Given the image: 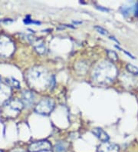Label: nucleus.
Returning a JSON list of instances; mask_svg holds the SVG:
<instances>
[{
	"instance_id": "f257e3e1",
	"label": "nucleus",
	"mask_w": 138,
	"mask_h": 152,
	"mask_svg": "<svg viewBox=\"0 0 138 152\" xmlns=\"http://www.w3.org/2000/svg\"><path fill=\"white\" fill-rule=\"evenodd\" d=\"M28 81L31 87L36 90H45L52 85V80L48 72L41 67H35L30 69L27 75Z\"/></svg>"
},
{
	"instance_id": "f03ea898",
	"label": "nucleus",
	"mask_w": 138,
	"mask_h": 152,
	"mask_svg": "<svg viewBox=\"0 0 138 152\" xmlns=\"http://www.w3.org/2000/svg\"><path fill=\"white\" fill-rule=\"evenodd\" d=\"M116 67L108 61L100 63L93 72V79L100 85H107L114 81L117 76Z\"/></svg>"
},
{
	"instance_id": "7ed1b4c3",
	"label": "nucleus",
	"mask_w": 138,
	"mask_h": 152,
	"mask_svg": "<svg viewBox=\"0 0 138 152\" xmlns=\"http://www.w3.org/2000/svg\"><path fill=\"white\" fill-rule=\"evenodd\" d=\"M23 104L18 99H10L4 104L3 111L9 117H15L22 110Z\"/></svg>"
},
{
	"instance_id": "20e7f679",
	"label": "nucleus",
	"mask_w": 138,
	"mask_h": 152,
	"mask_svg": "<svg viewBox=\"0 0 138 152\" xmlns=\"http://www.w3.org/2000/svg\"><path fill=\"white\" fill-rule=\"evenodd\" d=\"M14 52V45L9 38L2 36L0 38V56L8 57Z\"/></svg>"
},
{
	"instance_id": "39448f33",
	"label": "nucleus",
	"mask_w": 138,
	"mask_h": 152,
	"mask_svg": "<svg viewBox=\"0 0 138 152\" xmlns=\"http://www.w3.org/2000/svg\"><path fill=\"white\" fill-rule=\"evenodd\" d=\"M54 102L50 98H45L39 102L35 108V111L41 115H48L53 110Z\"/></svg>"
},
{
	"instance_id": "423d86ee",
	"label": "nucleus",
	"mask_w": 138,
	"mask_h": 152,
	"mask_svg": "<svg viewBox=\"0 0 138 152\" xmlns=\"http://www.w3.org/2000/svg\"><path fill=\"white\" fill-rule=\"evenodd\" d=\"M50 149H51V145L47 141H36L31 144L28 147V151L30 152H40L49 151Z\"/></svg>"
},
{
	"instance_id": "0eeeda50",
	"label": "nucleus",
	"mask_w": 138,
	"mask_h": 152,
	"mask_svg": "<svg viewBox=\"0 0 138 152\" xmlns=\"http://www.w3.org/2000/svg\"><path fill=\"white\" fill-rule=\"evenodd\" d=\"M98 152H119V147L115 144L106 141L100 145Z\"/></svg>"
},
{
	"instance_id": "6e6552de",
	"label": "nucleus",
	"mask_w": 138,
	"mask_h": 152,
	"mask_svg": "<svg viewBox=\"0 0 138 152\" xmlns=\"http://www.w3.org/2000/svg\"><path fill=\"white\" fill-rule=\"evenodd\" d=\"M35 96L34 94L30 91H25L22 94V104L27 108L31 107L34 103Z\"/></svg>"
},
{
	"instance_id": "1a4fd4ad",
	"label": "nucleus",
	"mask_w": 138,
	"mask_h": 152,
	"mask_svg": "<svg viewBox=\"0 0 138 152\" xmlns=\"http://www.w3.org/2000/svg\"><path fill=\"white\" fill-rule=\"evenodd\" d=\"M11 93L10 88L5 84L0 83V102L7 100Z\"/></svg>"
},
{
	"instance_id": "9d476101",
	"label": "nucleus",
	"mask_w": 138,
	"mask_h": 152,
	"mask_svg": "<svg viewBox=\"0 0 138 152\" xmlns=\"http://www.w3.org/2000/svg\"><path fill=\"white\" fill-rule=\"evenodd\" d=\"M92 133L94 134L96 137H98V139L101 140V141L103 142H106V141H108L109 140V136L103 129H101L100 128H94L92 130Z\"/></svg>"
},
{
	"instance_id": "9b49d317",
	"label": "nucleus",
	"mask_w": 138,
	"mask_h": 152,
	"mask_svg": "<svg viewBox=\"0 0 138 152\" xmlns=\"http://www.w3.org/2000/svg\"><path fill=\"white\" fill-rule=\"evenodd\" d=\"M33 44H34V46H35V50L39 52V54L42 55L44 54V53H45L46 48L45 46L44 43L41 41V40L37 39L36 41L33 42Z\"/></svg>"
},
{
	"instance_id": "f8f14e48",
	"label": "nucleus",
	"mask_w": 138,
	"mask_h": 152,
	"mask_svg": "<svg viewBox=\"0 0 138 152\" xmlns=\"http://www.w3.org/2000/svg\"><path fill=\"white\" fill-rule=\"evenodd\" d=\"M67 147H68L67 143L60 141L55 145L54 150H55V152H64L67 150Z\"/></svg>"
},
{
	"instance_id": "ddd939ff",
	"label": "nucleus",
	"mask_w": 138,
	"mask_h": 152,
	"mask_svg": "<svg viewBox=\"0 0 138 152\" xmlns=\"http://www.w3.org/2000/svg\"><path fill=\"white\" fill-rule=\"evenodd\" d=\"M127 70L131 74L134 75H138V68L134 66L132 64H127Z\"/></svg>"
},
{
	"instance_id": "4468645a",
	"label": "nucleus",
	"mask_w": 138,
	"mask_h": 152,
	"mask_svg": "<svg viewBox=\"0 0 138 152\" xmlns=\"http://www.w3.org/2000/svg\"><path fill=\"white\" fill-rule=\"evenodd\" d=\"M7 83H9V86L16 88H18L20 87V84H19L18 81H17V80L14 78H7Z\"/></svg>"
},
{
	"instance_id": "2eb2a0df",
	"label": "nucleus",
	"mask_w": 138,
	"mask_h": 152,
	"mask_svg": "<svg viewBox=\"0 0 138 152\" xmlns=\"http://www.w3.org/2000/svg\"><path fill=\"white\" fill-rule=\"evenodd\" d=\"M107 56H108V58L111 60V61H118V55L116 54V52L111 50H107Z\"/></svg>"
},
{
	"instance_id": "dca6fc26",
	"label": "nucleus",
	"mask_w": 138,
	"mask_h": 152,
	"mask_svg": "<svg viewBox=\"0 0 138 152\" xmlns=\"http://www.w3.org/2000/svg\"><path fill=\"white\" fill-rule=\"evenodd\" d=\"M94 28H95V29L97 30L98 32H99V33L102 34V35H107V30H105L104 28H102V27H101V26H95V27H94Z\"/></svg>"
},
{
	"instance_id": "f3484780",
	"label": "nucleus",
	"mask_w": 138,
	"mask_h": 152,
	"mask_svg": "<svg viewBox=\"0 0 138 152\" xmlns=\"http://www.w3.org/2000/svg\"><path fill=\"white\" fill-rule=\"evenodd\" d=\"M121 12L122 14H123L124 16H127V15H128L129 14H130V12H131V8H127V7H123L121 8Z\"/></svg>"
},
{
	"instance_id": "a211bd4d",
	"label": "nucleus",
	"mask_w": 138,
	"mask_h": 152,
	"mask_svg": "<svg viewBox=\"0 0 138 152\" xmlns=\"http://www.w3.org/2000/svg\"><path fill=\"white\" fill-rule=\"evenodd\" d=\"M24 22H25V23H26V24H30V23H33V24H37V25L41 24V22H35V21L31 20V19H27V18H26V19H25Z\"/></svg>"
},
{
	"instance_id": "6ab92c4d",
	"label": "nucleus",
	"mask_w": 138,
	"mask_h": 152,
	"mask_svg": "<svg viewBox=\"0 0 138 152\" xmlns=\"http://www.w3.org/2000/svg\"><path fill=\"white\" fill-rule=\"evenodd\" d=\"M135 15L138 17V2L135 5Z\"/></svg>"
},
{
	"instance_id": "aec40b11",
	"label": "nucleus",
	"mask_w": 138,
	"mask_h": 152,
	"mask_svg": "<svg viewBox=\"0 0 138 152\" xmlns=\"http://www.w3.org/2000/svg\"><path fill=\"white\" fill-rule=\"evenodd\" d=\"M98 10H104V11H106V12H108L109 10L107 9H103L102 7H98Z\"/></svg>"
},
{
	"instance_id": "412c9836",
	"label": "nucleus",
	"mask_w": 138,
	"mask_h": 152,
	"mask_svg": "<svg viewBox=\"0 0 138 152\" xmlns=\"http://www.w3.org/2000/svg\"><path fill=\"white\" fill-rule=\"evenodd\" d=\"M12 152H24V151L22 150H15V151H13Z\"/></svg>"
},
{
	"instance_id": "4be33fe9",
	"label": "nucleus",
	"mask_w": 138,
	"mask_h": 152,
	"mask_svg": "<svg viewBox=\"0 0 138 152\" xmlns=\"http://www.w3.org/2000/svg\"><path fill=\"white\" fill-rule=\"evenodd\" d=\"M0 80H1V77H0Z\"/></svg>"
},
{
	"instance_id": "5701e85b",
	"label": "nucleus",
	"mask_w": 138,
	"mask_h": 152,
	"mask_svg": "<svg viewBox=\"0 0 138 152\" xmlns=\"http://www.w3.org/2000/svg\"><path fill=\"white\" fill-rule=\"evenodd\" d=\"M0 152H2V151H0Z\"/></svg>"
}]
</instances>
